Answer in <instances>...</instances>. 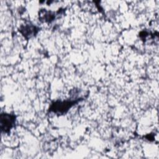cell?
Returning a JSON list of instances; mask_svg holds the SVG:
<instances>
[{"label": "cell", "mask_w": 159, "mask_h": 159, "mask_svg": "<svg viewBox=\"0 0 159 159\" xmlns=\"http://www.w3.org/2000/svg\"><path fill=\"white\" fill-rule=\"evenodd\" d=\"M82 100V98L68 99L65 101H57L52 102L50 106L49 111L57 114H64L74 105Z\"/></svg>", "instance_id": "obj_1"}, {"label": "cell", "mask_w": 159, "mask_h": 159, "mask_svg": "<svg viewBox=\"0 0 159 159\" xmlns=\"http://www.w3.org/2000/svg\"><path fill=\"white\" fill-rule=\"evenodd\" d=\"M16 116L8 113L1 114V129L4 133H9L11 129L16 124Z\"/></svg>", "instance_id": "obj_2"}, {"label": "cell", "mask_w": 159, "mask_h": 159, "mask_svg": "<svg viewBox=\"0 0 159 159\" xmlns=\"http://www.w3.org/2000/svg\"><path fill=\"white\" fill-rule=\"evenodd\" d=\"M40 30V28L32 23H26L20 27V33L27 39L35 36Z\"/></svg>", "instance_id": "obj_3"}, {"label": "cell", "mask_w": 159, "mask_h": 159, "mask_svg": "<svg viewBox=\"0 0 159 159\" xmlns=\"http://www.w3.org/2000/svg\"><path fill=\"white\" fill-rule=\"evenodd\" d=\"M61 10L58 12H53L50 11H47L46 9H40L39 11V19L40 21L45 22H52L56 17L57 15H59L60 14H61Z\"/></svg>", "instance_id": "obj_4"}]
</instances>
